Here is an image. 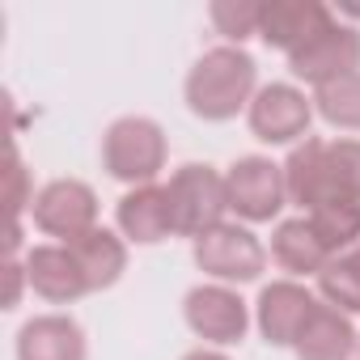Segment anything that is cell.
<instances>
[{"label": "cell", "mask_w": 360, "mask_h": 360, "mask_svg": "<svg viewBox=\"0 0 360 360\" xmlns=\"http://www.w3.org/2000/svg\"><path fill=\"white\" fill-rule=\"evenodd\" d=\"M356 347H360V339H356L352 318L343 309L326 305V301L314 305V314L305 318V326L292 339L297 360H347Z\"/></svg>", "instance_id": "obj_15"}, {"label": "cell", "mask_w": 360, "mask_h": 360, "mask_svg": "<svg viewBox=\"0 0 360 360\" xmlns=\"http://www.w3.org/2000/svg\"><path fill=\"white\" fill-rule=\"evenodd\" d=\"M255 81H259V68L250 60L246 47H212L195 60V68L187 72V106L195 119H208V123H225V119H238V110L255 102Z\"/></svg>", "instance_id": "obj_1"}, {"label": "cell", "mask_w": 360, "mask_h": 360, "mask_svg": "<svg viewBox=\"0 0 360 360\" xmlns=\"http://www.w3.org/2000/svg\"><path fill=\"white\" fill-rule=\"evenodd\" d=\"M271 259L284 271H292V276H318L330 263V250L314 233L309 217H292V221L276 225V233H271Z\"/></svg>", "instance_id": "obj_18"}, {"label": "cell", "mask_w": 360, "mask_h": 360, "mask_svg": "<svg viewBox=\"0 0 360 360\" xmlns=\"http://www.w3.org/2000/svg\"><path fill=\"white\" fill-rule=\"evenodd\" d=\"M284 187H288V200L305 208V217L326 204H339L335 183H330V165H326V140L305 136L301 144H292V153L284 161Z\"/></svg>", "instance_id": "obj_11"}, {"label": "cell", "mask_w": 360, "mask_h": 360, "mask_svg": "<svg viewBox=\"0 0 360 360\" xmlns=\"http://www.w3.org/2000/svg\"><path fill=\"white\" fill-rule=\"evenodd\" d=\"M115 221H119V233L136 246H157L174 233V217H169V195L165 187L148 183V187H131L119 208H115Z\"/></svg>", "instance_id": "obj_14"}, {"label": "cell", "mask_w": 360, "mask_h": 360, "mask_svg": "<svg viewBox=\"0 0 360 360\" xmlns=\"http://www.w3.org/2000/svg\"><path fill=\"white\" fill-rule=\"evenodd\" d=\"M326 165H330V183L335 200L360 204V140H326Z\"/></svg>", "instance_id": "obj_23"}, {"label": "cell", "mask_w": 360, "mask_h": 360, "mask_svg": "<svg viewBox=\"0 0 360 360\" xmlns=\"http://www.w3.org/2000/svg\"><path fill=\"white\" fill-rule=\"evenodd\" d=\"M288 72L314 89L360 72V30L347 22H326L318 34H309L292 56H288Z\"/></svg>", "instance_id": "obj_4"}, {"label": "cell", "mask_w": 360, "mask_h": 360, "mask_svg": "<svg viewBox=\"0 0 360 360\" xmlns=\"http://www.w3.org/2000/svg\"><path fill=\"white\" fill-rule=\"evenodd\" d=\"M26 276H30V288L51 305H72L89 292V280L68 246H34L26 255Z\"/></svg>", "instance_id": "obj_12"}, {"label": "cell", "mask_w": 360, "mask_h": 360, "mask_svg": "<svg viewBox=\"0 0 360 360\" xmlns=\"http://www.w3.org/2000/svg\"><path fill=\"white\" fill-rule=\"evenodd\" d=\"M169 195V217H174V233L183 238H204L217 225H225L229 212V191H225V174H217L212 165H183L174 169V178L165 183Z\"/></svg>", "instance_id": "obj_3"}, {"label": "cell", "mask_w": 360, "mask_h": 360, "mask_svg": "<svg viewBox=\"0 0 360 360\" xmlns=\"http://www.w3.org/2000/svg\"><path fill=\"white\" fill-rule=\"evenodd\" d=\"M18 360H85V330L68 314H39L18 330Z\"/></svg>", "instance_id": "obj_16"}, {"label": "cell", "mask_w": 360, "mask_h": 360, "mask_svg": "<svg viewBox=\"0 0 360 360\" xmlns=\"http://www.w3.org/2000/svg\"><path fill=\"white\" fill-rule=\"evenodd\" d=\"M318 297L297 284V280H271L263 292H259V305H255V322L263 330V339L271 347H292L297 330L305 326V318L314 314Z\"/></svg>", "instance_id": "obj_10"}, {"label": "cell", "mask_w": 360, "mask_h": 360, "mask_svg": "<svg viewBox=\"0 0 360 360\" xmlns=\"http://www.w3.org/2000/svg\"><path fill=\"white\" fill-rule=\"evenodd\" d=\"M309 225L322 238V246L330 250V259L360 246V204H352V200H339V204H326V208L309 212Z\"/></svg>", "instance_id": "obj_20"}, {"label": "cell", "mask_w": 360, "mask_h": 360, "mask_svg": "<svg viewBox=\"0 0 360 360\" xmlns=\"http://www.w3.org/2000/svg\"><path fill=\"white\" fill-rule=\"evenodd\" d=\"M183 360H229L225 352H217V347H195V352H187Z\"/></svg>", "instance_id": "obj_26"}, {"label": "cell", "mask_w": 360, "mask_h": 360, "mask_svg": "<svg viewBox=\"0 0 360 360\" xmlns=\"http://www.w3.org/2000/svg\"><path fill=\"white\" fill-rule=\"evenodd\" d=\"M102 169L127 187H148L165 169V131L144 115H123L102 136Z\"/></svg>", "instance_id": "obj_2"}, {"label": "cell", "mask_w": 360, "mask_h": 360, "mask_svg": "<svg viewBox=\"0 0 360 360\" xmlns=\"http://www.w3.org/2000/svg\"><path fill=\"white\" fill-rule=\"evenodd\" d=\"M183 318L204 343H217V347L242 343L246 326H250V309L229 284H200V288H191L187 301H183Z\"/></svg>", "instance_id": "obj_8"}, {"label": "cell", "mask_w": 360, "mask_h": 360, "mask_svg": "<svg viewBox=\"0 0 360 360\" xmlns=\"http://www.w3.org/2000/svg\"><path fill=\"white\" fill-rule=\"evenodd\" d=\"M195 263L217 284H250V280L263 276L267 250H263V242L246 225H229L225 221L212 233L195 238Z\"/></svg>", "instance_id": "obj_5"}, {"label": "cell", "mask_w": 360, "mask_h": 360, "mask_svg": "<svg viewBox=\"0 0 360 360\" xmlns=\"http://www.w3.org/2000/svg\"><path fill=\"white\" fill-rule=\"evenodd\" d=\"M5 276H9V292H5V309H13V305L22 301V284H30V276H26V263H18V259H9V263H5Z\"/></svg>", "instance_id": "obj_25"}, {"label": "cell", "mask_w": 360, "mask_h": 360, "mask_svg": "<svg viewBox=\"0 0 360 360\" xmlns=\"http://www.w3.org/2000/svg\"><path fill=\"white\" fill-rule=\"evenodd\" d=\"M30 217L47 238L72 242V238L98 229V195H94L89 183H81V178H56V183H47L34 195Z\"/></svg>", "instance_id": "obj_7"}, {"label": "cell", "mask_w": 360, "mask_h": 360, "mask_svg": "<svg viewBox=\"0 0 360 360\" xmlns=\"http://www.w3.org/2000/svg\"><path fill=\"white\" fill-rule=\"evenodd\" d=\"M250 131L263 144H297L309 136V119H314V102L297 89V85H263L246 110Z\"/></svg>", "instance_id": "obj_9"}, {"label": "cell", "mask_w": 360, "mask_h": 360, "mask_svg": "<svg viewBox=\"0 0 360 360\" xmlns=\"http://www.w3.org/2000/svg\"><path fill=\"white\" fill-rule=\"evenodd\" d=\"M326 22H330V9L318 5V0H271V5H263V18H259V39L267 47L292 56Z\"/></svg>", "instance_id": "obj_13"}, {"label": "cell", "mask_w": 360, "mask_h": 360, "mask_svg": "<svg viewBox=\"0 0 360 360\" xmlns=\"http://www.w3.org/2000/svg\"><path fill=\"white\" fill-rule=\"evenodd\" d=\"M64 246L77 255V263H81V271L89 280V292H102V288L119 284V276L127 271V246H123V238L115 229H102L98 225V229L64 242Z\"/></svg>", "instance_id": "obj_17"}, {"label": "cell", "mask_w": 360, "mask_h": 360, "mask_svg": "<svg viewBox=\"0 0 360 360\" xmlns=\"http://www.w3.org/2000/svg\"><path fill=\"white\" fill-rule=\"evenodd\" d=\"M225 191H229V212H238L250 225H263V221L280 217V208L288 204L284 165H276L267 157H242L225 174Z\"/></svg>", "instance_id": "obj_6"}, {"label": "cell", "mask_w": 360, "mask_h": 360, "mask_svg": "<svg viewBox=\"0 0 360 360\" xmlns=\"http://www.w3.org/2000/svg\"><path fill=\"white\" fill-rule=\"evenodd\" d=\"M212 26L221 39H229V47H242L246 39L259 34V18H263V5H255V0H217V5L208 9Z\"/></svg>", "instance_id": "obj_22"}, {"label": "cell", "mask_w": 360, "mask_h": 360, "mask_svg": "<svg viewBox=\"0 0 360 360\" xmlns=\"http://www.w3.org/2000/svg\"><path fill=\"white\" fill-rule=\"evenodd\" d=\"M318 292L326 305H335L343 314H360V246L335 255L318 271Z\"/></svg>", "instance_id": "obj_19"}, {"label": "cell", "mask_w": 360, "mask_h": 360, "mask_svg": "<svg viewBox=\"0 0 360 360\" xmlns=\"http://www.w3.org/2000/svg\"><path fill=\"white\" fill-rule=\"evenodd\" d=\"M9 204H13V221L22 217V208L30 204L26 200V169H22V157L9 153Z\"/></svg>", "instance_id": "obj_24"}, {"label": "cell", "mask_w": 360, "mask_h": 360, "mask_svg": "<svg viewBox=\"0 0 360 360\" xmlns=\"http://www.w3.org/2000/svg\"><path fill=\"white\" fill-rule=\"evenodd\" d=\"M314 110L343 131H360V72L339 77L322 89H314Z\"/></svg>", "instance_id": "obj_21"}]
</instances>
